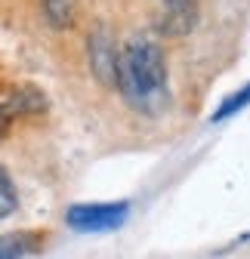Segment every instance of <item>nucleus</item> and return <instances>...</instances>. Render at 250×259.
I'll return each instance as SVG.
<instances>
[{"label": "nucleus", "mask_w": 250, "mask_h": 259, "mask_svg": "<svg viewBox=\"0 0 250 259\" xmlns=\"http://www.w3.org/2000/svg\"><path fill=\"white\" fill-rule=\"evenodd\" d=\"M114 87L120 90L123 102L139 114H158L167 108V59L161 44L148 37H133L123 50H117V74Z\"/></svg>", "instance_id": "1"}, {"label": "nucleus", "mask_w": 250, "mask_h": 259, "mask_svg": "<svg viewBox=\"0 0 250 259\" xmlns=\"http://www.w3.org/2000/svg\"><path fill=\"white\" fill-rule=\"evenodd\" d=\"M130 216V204L127 201H117V204H74L65 213V222L71 225L74 232H90V235H99V232H114L120 229Z\"/></svg>", "instance_id": "2"}, {"label": "nucleus", "mask_w": 250, "mask_h": 259, "mask_svg": "<svg viewBox=\"0 0 250 259\" xmlns=\"http://www.w3.org/2000/svg\"><path fill=\"white\" fill-rule=\"evenodd\" d=\"M198 25V0H154V28L164 37H182Z\"/></svg>", "instance_id": "3"}, {"label": "nucleus", "mask_w": 250, "mask_h": 259, "mask_svg": "<svg viewBox=\"0 0 250 259\" xmlns=\"http://www.w3.org/2000/svg\"><path fill=\"white\" fill-rule=\"evenodd\" d=\"M87 56H90V71L96 74L99 83L114 87V74H117V47L111 40V34L105 28H96L87 40Z\"/></svg>", "instance_id": "4"}, {"label": "nucleus", "mask_w": 250, "mask_h": 259, "mask_svg": "<svg viewBox=\"0 0 250 259\" xmlns=\"http://www.w3.org/2000/svg\"><path fill=\"white\" fill-rule=\"evenodd\" d=\"M7 108H10V114H13V117L40 114V111H47V96H44L37 87L22 83V87H16V90L7 96Z\"/></svg>", "instance_id": "5"}, {"label": "nucleus", "mask_w": 250, "mask_h": 259, "mask_svg": "<svg viewBox=\"0 0 250 259\" xmlns=\"http://www.w3.org/2000/svg\"><path fill=\"white\" fill-rule=\"evenodd\" d=\"M40 247V235L31 232H13L0 238V259H19L25 253H34Z\"/></svg>", "instance_id": "6"}, {"label": "nucleus", "mask_w": 250, "mask_h": 259, "mask_svg": "<svg viewBox=\"0 0 250 259\" xmlns=\"http://www.w3.org/2000/svg\"><path fill=\"white\" fill-rule=\"evenodd\" d=\"M77 16V0H44V19L50 22V28L65 31L74 25Z\"/></svg>", "instance_id": "7"}, {"label": "nucleus", "mask_w": 250, "mask_h": 259, "mask_svg": "<svg viewBox=\"0 0 250 259\" xmlns=\"http://www.w3.org/2000/svg\"><path fill=\"white\" fill-rule=\"evenodd\" d=\"M250 105V83H244L238 93H232V96H226V99L220 102V108H216L213 114H210V123H223V120H229V117H235L238 111H244Z\"/></svg>", "instance_id": "8"}, {"label": "nucleus", "mask_w": 250, "mask_h": 259, "mask_svg": "<svg viewBox=\"0 0 250 259\" xmlns=\"http://www.w3.org/2000/svg\"><path fill=\"white\" fill-rule=\"evenodd\" d=\"M16 204H19V198H16V185H13L7 167L0 164V219H7V216L16 210Z\"/></svg>", "instance_id": "9"}, {"label": "nucleus", "mask_w": 250, "mask_h": 259, "mask_svg": "<svg viewBox=\"0 0 250 259\" xmlns=\"http://www.w3.org/2000/svg\"><path fill=\"white\" fill-rule=\"evenodd\" d=\"M10 123H13V114L7 108V102H0V139H4L10 133Z\"/></svg>", "instance_id": "10"}]
</instances>
